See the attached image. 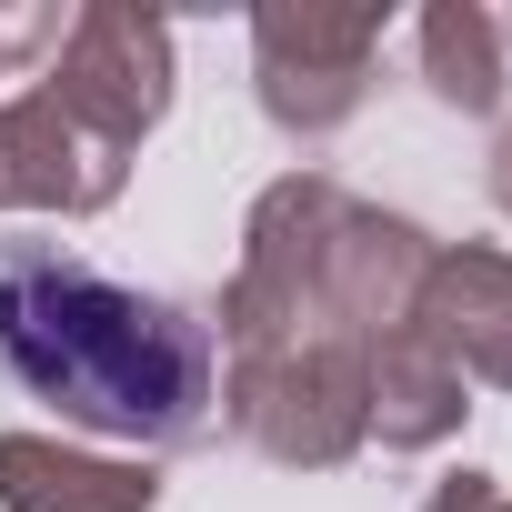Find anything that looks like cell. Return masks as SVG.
Listing matches in <instances>:
<instances>
[{"instance_id":"obj_1","label":"cell","mask_w":512,"mask_h":512,"mask_svg":"<svg viewBox=\"0 0 512 512\" xmlns=\"http://www.w3.org/2000/svg\"><path fill=\"white\" fill-rule=\"evenodd\" d=\"M0 372L51 402L71 432L191 452L221 422V332L211 312L111 282L71 241H0Z\"/></svg>"},{"instance_id":"obj_2","label":"cell","mask_w":512,"mask_h":512,"mask_svg":"<svg viewBox=\"0 0 512 512\" xmlns=\"http://www.w3.org/2000/svg\"><path fill=\"white\" fill-rule=\"evenodd\" d=\"M171 21L131 11V0H91V11H71V31L51 41V71L41 91L111 151H141L171 111Z\"/></svg>"},{"instance_id":"obj_3","label":"cell","mask_w":512,"mask_h":512,"mask_svg":"<svg viewBox=\"0 0 512 512\" xmlns=\"http://www.w3.org/2000/svg\"><path fill=\"white\" fill-rule=\"evenodd\" d=\"M382 51V11H322V0H262L251 11V81H262L272 131L322 141L362 111Z\"/></svg>"},{"instance_id":"obj_4","label":"cell","mask_w":512,"mask_h":512,"mask_svg":"<svg viewBox=\"0 0 512 512\" xmlns=\"http://www.w3.org/2000/svg\"><path fill=\"white\" fill-rule=\"evenodd\" d=\"M131 191V151L91 141L51 91H21L0 101V211H61V221H91Z\"/></svg>"},{"instance_id":"obj_5","label":"cell","mask_w":512,"mask_h":512,"mask_svg":"<svg viewBox=\"0 0 512 512\" xmlns=\"http://www.w3.org/2000/svg\"><path fill=\"white\" fill-rule=\"evenodd\" d=\"M412 332H432L462 382L512 392V251L442 241L432 272H422V302H412Z\"/></svg>"},{"instance_id":"obj_6","label":"cell","mask_w":512,"mask_h":512,"mask_svg":"<svg viewBox=\"0 0 512 512\" xmlns=\"http://www.w3.org/2000/svg\"><path fill=\"white\" fill-rule=\"evenodd\" d=\"M0 512H161V462L61 432H0Z\"/></svg>"},{"instance_id":"obj_7","label":"cell","mask_w":512,"mask_h":512,"mask_svg":"<svg viewBox=\"0 0 512 512\" xmlns=\"http://www.w3.org/2000/svg\"><path fill=\"white\" fill-rule=\"evenodd\" d=\"M462 412H472V382L442 362L432 332L402 322V332L372 342V442L382 452H432V442L462 432Z\"/></svg>"},{"instance_id":"obj_8","label":"cell","mask_w":512,"mask_h":512,"mask_svg":"<svg viewBox=\"0 0 512 512\" xmlns=\"http://www.w3.org/2000/svg\"><path fill=\"white\" fill-rule=\"evenodd\" d=\"M502 11H482V0H432L422 11V81H432V101L442 111H462V121H482V111H502Z\"/></svg>"},{"instance_id":"obj_9","label":"cell","mask_w":512,"mask_h":512,"mask_svg":"<svg viewBox=\"0 0 512 512\" xmlns=\"http://www.w3.org/2000/svg\"><path fill=\"white\" fill-rule=\"evenodd\" d=\"M422 512H512V492H502L492 472H452V482H432Z\"/></svg>"},{"instance_id":"obj_10","label":"cell","mask_w":512,"mask_h":512,"mask_svg":"<svg viewBox=\"0 0 512 512\" xmlns=\"http://www.w3.org/2000/svg\"><path fill=\"white\" fill-rule=\"evenodd\" d=\"M51 41H61V21H51V11H21V21H0V71H11L21 51H51Z\"/></svg>"},{"instance_id":"obj_11","label":"cell","mask_w":512,"mask_h":512,"mask_svg":"<svg viewBox=\"0 0 512 512\" xmlns=\"http://www.w3.org/2000/svg\"><path fill=\"white\" fill-rule=\"evenodd\" d=\"M492 201L512 211V121H502V141H492Z\"/></svg>"},{"instance_id":"obj_12","label":"cell","mask_w":512,"mask_h":512,"mask_svg":"<svg viewBox=\"0 0 512 512\" xmlns=\"http://www.w3.org/2000/svg\"><path fill=\"white\" fill-rule=\"evenodd\" d=\"M502 41H512V21H502Z\"/></svg>"}]
</instances>
